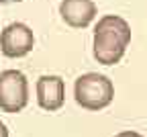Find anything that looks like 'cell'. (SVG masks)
Instances as JSON below:
<instances>
[{"label":"cell","instance_id":"cell-1","mask_svg":"<svg viewBox=\"0 0 147 137\" xmlns=\"http://www.w3.org/2000/svg\"><path fill=\"white\" fill-rule=\"evenodd\" d=\"M131 43V27L119 14L102 16L94 29V60L102 66H115L123 60L127 45Z\"/></svg>","mask_w":147,"mask_h":137},{"label":"cell","instance_id":"cell-2","mask_svg":"<svg viewBox=\"0 0 147 137\" xmlns=\"http://www.w3.org/2000/svg\"><path fill=\"white\" fill-rule=\"evenodd\" d=\"M76 102L86 111H102L115 98V84L108 76L88 72L82 74L74 84Z\"/></svg>","mask_w":147,"mask_h":137},{"label":"cell","instance_id":"cell-3","mask_svg":"<svg viewBox=\"0 0 147 137\" xmlns=\"http://www.w3.org/2000/svg\"><path fill=\"white\" fill-rule=\"evenodd\" d=\"M29 102V82L18 70H4L0 74V109L4 113H21Z\"/></svg>","mask_w":147,"mask_h":137},{"label":"cell","instance_id":"cell-4","mask_svg":"<svg viewBox=\"0 0 147 137\" xmlns=\"http://www.w3.org/2000/svg\"><path fill=\"white\" fill-rule=\"evenodd\" d=\"M35 45V35L25 23H10L0 33V51L6 57H25Z\"/></svg>","mask_w":147,"mask_h":137},{"label":"cell","instance_id":"cell-5","mask_svg":"<svg viewBox=\"0 0 147 137\" xmlns=\"http://www.w3.org/2000/svg\"><path fill=\"white\" fill-rule=\"evenodd\" d=\"M37 102L43 111H59L65 102V82L59 76H41L37 80Z\"/></svg>","mask_w":147,"mask_h":137},{"label":"cell","instance_id":"cell-6","mask_svg":"<svg viewBox=\"0 0 147 137\" xmlns=\"http://www.w3.org/2000/svg\"><path fill=\"white\" fill-rule=\"evenodd\" d=\"M59 14L69 27L84 29L94 21L96 4H94V0H61Z\"/></svg>","mask_w":147,"mask_h":137},{"label":"cell","instance_id":"cell-7","mask_svg":"<svg viewBox=\"0 0 147 137\" xmlns=\"http://www.w3.org/2000/svg\"><path fill=\"white\" fill-rule=\"evenodd\" d=\"M115 137H143V135L137 133V131H121V133H117Z\"/></svg>","mask_w":147,"mask_h":137},{"label":"cell","instance_id":"cell-8","mask_svg":"<svg viewBox=\"0 0 147 137\" xmlns=\"http://www.w3.org/2000/svg\"><path fill=\"white\" fill-rule=\"evenodd\" d=\"M0 137H8V129H6V125L0 121Z\"/></svg>","mask_w":147,"mask_h":137},{"label":"cell","instance_id":"cell-9","mask_svg":"<svg viewBox=\"0 0 147 137\" xmlns=\"http://www.w3.org/2000/svg\"><path fill=\"white\" fill-rule=\"evenodd\" d=\"M12 2H21V0H0V4H12Z\"/></svg>","mask_w":147,"mask_h":137}]
</instances>
